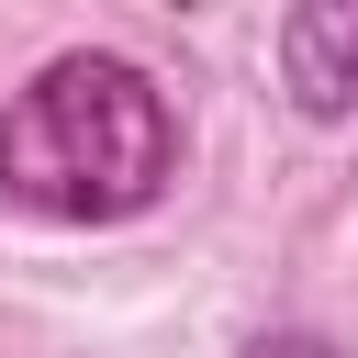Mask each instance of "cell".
Instances as JSON below:
<instances>
[{"label": "cell", "mask_w": 358, "mask_h": 358, "mask_svg": "<svg viewBox=\"0 0 358 358\" xmlns=\"http://www.w3.org/2000/svg\"><path fill=\"white\" fill-rule=\"evenodd\" d=\"M179 168L190 123L134 56L67 45L0 101V201L34 224H134L179 190Z\"/></svg>", "instance_id": "6da1fadb"}, {"label": "cell", "mask_w": 358, "mask_h": 358, "mask_svg": "<svg viewBox=\"0 0 358 358\" xmlns=\"http://www.w3.org/2000/svg\"><path fill=\"white\" fill-rule=\"evenodd\" d=\"M280 90H291L302 123H347L358 112V0L280 11Z\"/></svg>", "instance_id": "7a4b0ae2"}, {"label": "cell", "mask_w": 358, "mask_h": 358, "mask_svg": "<svg viewBox=\"0 0 358 358\" xmlns=\"http://www.w3.org/2000/svg\"><path fill=\"white\" fill-rule=\"evenodd\" d=\"M235 358H347L336 336H313V324H268V336H246Z\"/></svg>", "instance_id": "3957f363"}]
</instances>
